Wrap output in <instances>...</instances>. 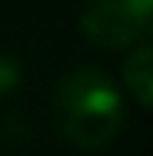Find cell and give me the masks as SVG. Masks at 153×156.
Returning a JSON list of instances; mask_svg holds the SVG:
<instances>
[{"label": "cell", "mask_w": 153, "mask_h": 156, "mask_svg": "<svg viewBox=\"0 0 153 156\" xmlns=\"http://www.w3.org/2000/svg\"><path fill=\"white\" fill-rule=\"evenodd\" d=\"M53 113L60 133L80 150L110 146L126 120L117 83L97 66H80L63 76L53 96Z\"/></svg>", "instance_id": "6da1fadb"}, {"label": "cell", "mask_w": 153, "mask_h": 156, "mask_svg": "<svg viewBox=\"0 0 153 156\" xmlns=\"http://www.w3.org/2000/svg\"><path fill=\"white\" fill-rule=\"evenodd\" d=\"M80 30L90 43L107 50L137 47L153 37V0H90Z\"/></svg>", "instance_id": "7a4b0ae2"}, {"label": "cell", "mask_w": 153, "mask_h": 156, "mask_svg": "<svg viewBox=\"0 0 153 156\" xmlns=\"http://www.w3.org/2000/svg\"><path fill=\"white\" fill-rule=\"evenodd\" d=\"M123 83L143 106L153 110V43H137V50L123 63Z\"/></svg>", "instance_id": "3957f363"}, {"label": "cell", "mask_w": 153, "mask_h": 156, "mask_svg": "<svg viewBox=\"0 0 153 156\" xmlns=\"http://www.w3.org/2000/svg\"><path fill=\"white\" fill-rule=\"evenodd\" d=\"M17 83H20V66L10 60V57L0 53V93H10Z\"/></svg>", "instance_id": "277c9868"}]
</instances>
